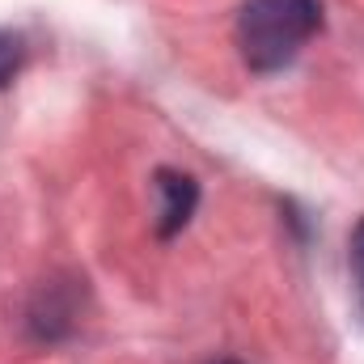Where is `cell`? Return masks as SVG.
<instances>
[{
	"label": "cell",
	"mask_w": 364,
	"mask_h": 364,
	"mask_svg": "<svg viewBox=\"0 0 364 364\" xmlns=\"http://www.w3.org/2000/svg\"><path fill=\"white\" fill-rule=\"evenodd\" d=\"M318 30H322L318 0H246L233 21V43L250 73L272 77L301 55V47Z\"/></svg>",
	"instance_id": "cell-1"
},
{
	"label": "cell",
	"mask_w": 364,
	"mask_h": 364,
	"mask_svg": "<svg viewBox=\"0 0 364 364\" xmlns=\"http://www.w3.org/2000/svg\"><path fill=\"white\" fill-rule=\"evenodd\" d=\"M153 186H157V195H161V208H157V237L170 242V237H178L182 229L191 225V216H195V208H199V182L191 178V174H182V170L161 166V170L153 174Z\"/></svg>",
	"instance_id": "cell-2"
},
{
	"label": "cell",
	"mask_w": 364,
	"mask_h": 364,
	"mask_svg": "<svg viewBox=\"0 0 364 364\" xmlns=\"http://www.w3.org/2000/svg\"><path fill=\"white\" fill-rule=\"evenodd\" d=\"M21 64H26V38L13 30H0V90H9L17 81Z\"/></svg>",
	"instance_id": "cell-3"
},
{
	"label": "cell",
	"mask_w": 364,
	"mask_h": 364,
	"mask_svg": "<svg viewBox=\"0 0 364 364\" xmlns=\"http://www.w3.org/2000/svg\"><path fill=\"white\" fill-rule=\"evenodd\" d=\"M348 259H352V279H356V301H360V314H364V216L356 220L352 229V242H348Z\"/></svg>",
	"instance_id": "cell-4"
},
{
	"label": "cell",
	"mask_w": 364,
	"mask_h": 364,
	"mask_svg": "<svg viewBox=\"0 0 364 364\" xmlns=\"http://www.w3.org/2000/svg\"><path fill=\"white\" fill-rule=\"evenodd\" d=\"M212 364H242V360H212Z\"/></svg>",
	"instance_id": "cell-5"
}]
</instances>
